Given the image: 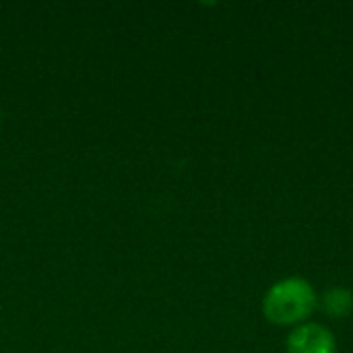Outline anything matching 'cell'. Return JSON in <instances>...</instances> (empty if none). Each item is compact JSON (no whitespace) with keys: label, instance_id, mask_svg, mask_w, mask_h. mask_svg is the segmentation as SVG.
<instances>
[{"label":"cell","instance_id":"1","mask_svg":"<svg viewBox=\"0 0 353 353\" xmlns=\"http://www.w3.org/2000/svg\"><path fill=\"white\" fill-rule=\"evenodd\" d=\"M319 296L314 285L304 277H285L273 283L263 298V314L271 325H304L316 310Z\"/></svg>","mask_w":353,"mask_h":353},{"label":"cell","instance_id":"2","mask_svg":"<svg viewBox=\"0 0 353 353\" xmlns=\"http://www.w3.org/2000/svg\"><path fill=\"white\" fill-rule=\"evenodd\" d=\"M285 350L288 353H337V339L325 325L304 323L288 335Z\"/></svg>","mask_w":353,"mask_h":353},{"label":"cell","instance_id":"3","mask_svg":"<svg viewBox=\"0 0 353 353\" xmlns=\"http://www.w3.org/2000/svg\"><path fill=\"white\" fill-rule=\"evenodd\" d=\"M319 306L329 319H347L353 312V292L347 288H331L323 294Z\"/></svg>","mask_w":353,"mask_h":353}]
</instances>
